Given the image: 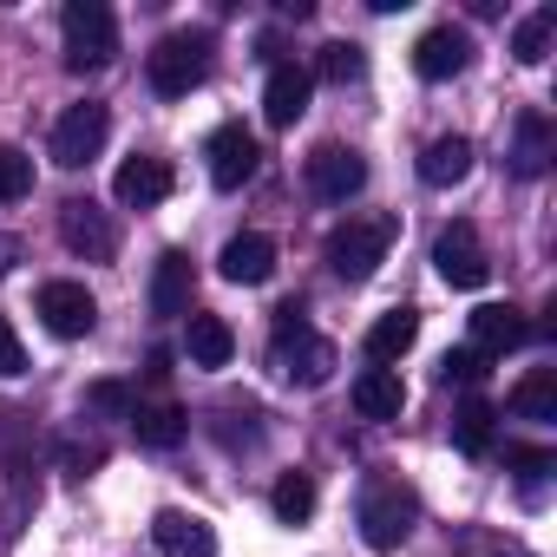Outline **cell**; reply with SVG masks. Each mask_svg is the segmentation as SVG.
Here are the masks:
<instances>
[{"label":"cell","instance_id":"cell-1","mask_svg":"<svg viewBox=\"0 0 557 557\" xmlns=\"http://www.w3.org/2000/svg\"><path fill=\"white\" fill-rule=\"evenodd\" d=\"M269 368L296 381V387H322L335 374V342H322L309 329V315L289 302V309H275V335H269Z\"/></svg>","mask_w":557,"mask_h":557},{"label":"cell","instance_id":"cell-2","mask_svg":"<svg viewBox=\"0 0 557 557\" xmlns=\"http://www.w3.org/2000/svg\"><path fill=\"white\" fill-rule=\"evenodd\" d=\"M210 60H216V40H210L203 27L164 34V40L151 47V60H145V73H151V92H158V99H190V92L210 79Z\"/></svg>","mask_w":557,"mask_h":557},{"label":"cell","instance_id":"cell-3","mask_svg":"<svg viewBox=\"0 0 557 557\" xmlns=\"http://www.w3.org/2000/svg\"><path fill=\"white\" fill-rule=\"evenodd\" d=\"M355 524H361L368 550H400L413 537V524H420V498L400 479H374L361 492V505H355Z\"/></svg>","mask_w":557,"mask_h":557},{"label":"cell","instance_id":"cell-4","mask_svg":"<svg viewBox=\"0 0 557 557\" xmlns=\"http://www.w3.org/2000/svg\"><path fill=\"white\" fill-rule=\"evenodd\" d=\"M60 34H66V66L73 73H99L119 53V21H112L106 0H66Z\"/></svg>","mask_w":557,"mask_h":557},{"label":"cell","instance_id":"cell-5","mask_svg":"<svg viewBox=\"0 0 557 557\" xmlns=\"http://www.w3.org/2000/svg\"><path fill=\"white\" fill-rule=\"evenodd\" d=\"M387 243H394V216H355V223L329 230L322 256H329V269L342 283H368V275L387 262Z\"/></svg>","mask_w":557,"mask_h":557},{"label":"cell","instance_id":"cell-6","mask_svg":"<svg viewBox=\"0 0 557 557\" xmlns=\"http://www.w3.org/2000/svg\"><path fill=\"white\" fill-rule=\"evenodd\" d=\"M106 138H112V112H106L99 99H79V106H66L60 125H53V164L79 171V164H92V158L106 151Z\"/></svg>","mask_w":557,"mask_h":557},{"label":"cell","instance_id":"cell-7","mask_svg":"<svg viewBox=\"0 0 557 557\" xmlns=\"http://www.w3.org/2000/svg\"><path fill=\"white\" fill-rule=\"evenodd\" d=\"M60 243H66L73 256H86V262H112V256H119V223H112V210H99L92 197H66V203H60Z\"/></svg>","mask_w":557,"mask_h":557},{"label":"cell","instance_id":"cell-8","mask_svg":"<svg viewBox=\"0 0 557 557\" xmlns=\"http://www.w3.org/2000/svg\"><path fill=\"white\" fill-rule=\"evenodd\" d=\"M433 269H440V283H453V289H485L492 262H485L479 230H472V223H446L440 243H433Z\"/></svg>","mask_w":557,"mask_h":557},{"label":"cell","instance_id":"cell-9","mask_svg":"<svg viewBox=\"0 0 557 557\" xmlns=\"http://www.w3.org/2000/svg\"><path fill=\"white\" fill-rule=\"evenodd\" d=\"M368 184V158L355 151V145H315V158H309V190L322 197V203H348L355 190Z\"/></svg>","mask_w":557,"mask_h":557},{"label":"cell","instance_id":"cell-10","mask_svg":"<svg viewBox=\"0 0 557 557\" xmlns=\"http://www.w3.org/2000/svg\"><path fill=\"white\" fill-rule=\"evenodd\" d=\"M203 158H210V184L216 190H243L256 177V164H262V151H256V138L243 125H216L210 145H203Z\"/></svg>","mask_w":557,"mask_h":557},{"label":"cell","instance_id":"cell-11","mask_svg":"<svg viewBox=\"0 0 557 557\" xmlns=\"http://www.w3.org/2000/svg\"><path fill=\"white\" fill-rule=\"evenodd\" d=\"M309 92H315V73H309V66L275 60V66H269V86H262V119H269L275 132H289V125L309 112Z\"/></svg>","mask_w":557,"mask_h":557},{"label":"cell","instance_id":"cell-12","mask_svg":"<svg viewBox=\"0 0 557 557\" xmlns=\"http://www.w3.org/2000/svg\"><path fill=\"white\" fill-rule=\"evenodd\" d=\"M171 190H177V171H171L164 158H151V151L125 158V164H119V177H112V197H119V203H132V210H151V203H164Z\"/></svg>","mask_w":557,"mask_h":557},{"label":"cell","instance_id":"cell-13","mask_svg":"<svg viewBox=\"0 0 557 557\" xmlns=\"http://www.w3.org/2000/svg\"><path fill=\"white\" fill-rule=\"evenodd\" d=\"M40 322H47L60 342H79V335H92L99 302L86 296V283H47V289H40Z\"/></svg>","mask_w":557,"mask_h":557},{"label":"cell","instance_id":"cell-14","mask_svg":"<svg viewBox=\"0 0 557 557\" xmlns=\"http://www.w3.org/2000/svg\"><path fill=\"white\" fill-rule=\"evenodd\" d=\"M472 60V34L466 27H426L420 47H413V73L420 79H459Z\"/></svg>","mask_w":557,"mask_h":557},{"label":"cell","instance_id":"cell-15","mask_svg":"<svg viewBox=\"0 0 557 557\" xmlns=\"http://www.w3.org/2000/svg\"><path fill=\"white\" fill-rule=\"evenodd\" d=\"M216 269H223V283L256 289V283H269V275H275V243H269L262 230H243V236H230V243H223Z\"/></svg>","mask_w":557,"mask_h":557},{"label":"cell","instance_id":"cell-16","mask_svg":"<svg viewBox=\"0 0 557 557\" xmlns=\"http://www.w3.org/2000/svg\"><path fill=\"white\" fill-rule=\"evenodd\" d=\"M550 158H557V132H550V119H544L537 106H524L518 125H511V171H518V177H544Z\"/></svg>","mask_w":557,"mask_h":557},{"label":"cell","instance_id":"cell-17","mask_svg":"<svg viewBox=\"0 0 557 557\" xmlns=\"http://www.w3.org/2000/svg\"><path fill=\"white\" fill-rule=\"evenodd\" d=\"M524 342H531V322H524L511 302L472 309V348H479V355H511V348H524Z\"/></svg>","mask_w":557,"mask_h":557},{"label":"cell","instance_id":"cell-18","mask_svg":"<svg viewBox=\"0 0 557 557\" xmlns=\"http://www.w3.org/2000/svg\"><path fill=\"white\" fill-rule=\"evenodd\" d=\"M151 537H158L164 557H216V531L197 511H158L151 518Z\"/></svg>","mask_w":557,"mask_h":557},{"label":"cell","instance_id":"cell-19","mask_svg":"<svg viewBox=\"0 0 557 557\" xmlns=\"http://www.w3.org/2000/svg\"><path fill=\"white\" fill-rule=\"evenodd\" d=\"M190 289H197L190 256L184 249H164L158 269H151V315H190Z\"/></svg>","mask_w":557,"mask_h":557},{"label":"cell","instance_id":"cell-20","mask_svg":"<svg viewBox=\"0 0 557 557\" xmlns=\"http://www.w3.org/2000/svg\"><path fill=\"white\" fill-rule=\"evenodd\" d=\"M466 177H472V138L446 132V138H433V145L420 151V184L453 190V184H466Z\"/></svg>","mask_w":557,"mask_h":557},{"label":"cell","instance_id":"cell-21","mask_svg":"<svg viewBox=\"0 0 557 557\" xmlns=\"http://www.w3.org/2000/svg\"><path fill=\"white\" fill-rule=\"evenodd\" d=\"M132 433H138V446L171 453V446L190 433V413H184V407H171V400H138V407H132Z\"/></svg>","mask_w":557,"mask_h":557},{"label":"cell","instance_id":"cell-22","mask_svg":"<svg viewBox=\"0 0 557 557\" xmlns=\"http://www.w3.org/2000/svg\"><path fill=\"white\" fill-rule=\"evenodd\" d=\"M400 407H407V387H400L394 368L355 374V413H361V420H400Z\"/></svg>","mask_w":557,"mask_h":557},{"label":"cell","instance_id":"cell-23","mask_svg":"<svg viewBox=\"0 0 557 557\" xmlns=\"http://www.w3.org/2000/svg\"><path fill=\"white\" fill-rule=\"evenodd\" d=\"M413 335H420V315H413V309H387V315L368 329V361H374V368L400 361V355L413 348Z\"/></svg>","mask_w":557,"mask_h":557},{"label":"cell","instance_id":"cell-24","mask_svg":"<svg viewBox=\"0 0 557 557\" xmlns=\"http://www.w3.org/2000/svg\"><path fill=\"white\" fill-rule=\"evenodd\" d=\"M190 368H230V355H236V335H230V322L223 315H190Z\"/></svg>","mask_w":557,"mask_h":557},{"label":"cell","instance_id":"cell-25","mask_svg":"<svg viewBox=\"0 0 557 557\" xmlns=\"http://www.w3.org/2000/svg\"><path fill=\"white\" fill-rule=\"evenodd\" d=\"M550 40H557V8H537L511 27V60L518 66H544L550 60Z\"/></svg>","mask_w":557,"mask_h":557},{"label":"cell","instance_id":"cell-26","mask_svg":"<svg viewBox=\"0 0 557 557\" xmlns=\"http://www.w3.org/2000/svg\"><path fill=\"white\" fill-rule=\"evenodd\" d=\"M511 413L518 420H557V368H531L518 387H511Z\"/></svg>","mask_w":557,"mask_h":557},{"label":"cell","instance_id":"cell-27","mask_svg":"<svg viewBox=\"0 0 557 557\" xmlns=\"http://www.w3.org/2000/svg\"><path fill=\"white\" fill-rule=\"evenodd\" d=\"M269 511L283 518V524H309L315 518V479L309 472H283L275 492H269Z\"/></svg>","mask_w":557,"mask_h":557},{"label":"cell","instance_id":"cell-28","mask_svg":"<svg viewBox=\"0 0 557 557\" xmlns=\"http://www.w3.org/2000/svg\"><path fill=\"white\" fill-rule=\"evenodd\" d=\"M492 420H498V413H492V400H479V394H472V400L453 413V446H459V453H472V459H485V453H492Z\"/></svg>","mask_w":557,"mask_h":557},{"label":"cell","instance_id":"cell-29","mask_svg":"<svg viewBox=\"0 0 557 557\" xmlns=\"http://www.w3.org/2000/svg\"><path fill=\"white\" fill-rule=\"evenodd\" d=\"M315 73H322L329 86H348V79H361V73H368V53H361L355 40H329V47H322V60H315Z\"/></svg>","mask_w":557,"mask_h":557},{"label":"cell","instance_id":"cell-30","mask_svg":"<svg viewBox=\"0 0 557 557\" xmlns=\"http://www.w3.org/2000/svg\"><path fill=\"white\" fill-rule=\"evenodd\" d=\"M505 466L518 472V485H524V492H537V485L557 472V453H544V446H511V453H505Z\"/></svg>","mask_w":557,"mask_h":557},{"label":"cell","instance_id":"cell-31","mask_svg":"<svg viewBox=\"0 0 557 557\" xmlns=\"http://www.w3.org/2000/svg\"><path fill=\"white\" fill-rule=\"evenodd\" d=\"M27 190H34V158L14 151V145H0V203H14Z\"/></svg>","mask_w":557,"mask_h":557},{"label":"cell","instance_id":"cell-32","mask_svg":"<svg viewBox=\"0 0 557 557\" xmlns=\"http://www.w3.org/2000/svg\"><path fill=\"white\" fill-rule=\"evenodd\" d=\"M485 374H492V355H479V348H453V355L440 361V381H446V387H453V381H459V387H479Z\"/></svg>","mask_w":557,"mask_h":557},{"label":"cell","instance_id":"cell-33","mask_svg":"<svg viewBox=\"0 0 557 557\" xmlns=\"http://www.w3.org/2000/svg\"><path fill=\"white\" fill-rule=\"evenodd\" d=\"M86 407H92V413H106V420H132L138 394H132L125 381H92V387H86Z\"/></svg>","mask_w":557,"mask_h":557},{"label":"cell","instance_id":"cell-34","mask_svg":"<svg viewBox=\"0 0 557 557\" xmlns=\"http://www.w3.org/2000/svg\"><path fill=\"white\" fill-rule=\"evenodd\" d=\"M14 374H27V348H21V335H14V322L0 315V381H14Z\"/></svg>","mask_w":557,"mask_h":557},{"label":"cell","instance_id":"cell-35","mask_svg":"<svg viewBox=\"0 0 557 557\" xmlns=\"http://www.w3.org/2000/svg\"><path fill=\"white\" fill-rule=\"evenodd\" d=\"M21 262V236H0V275H8Z\"/></svg>","mask_w":557,"mask_h":557},{"label":"cell","instance_id":"cell-36","mask_svg":"<svg viewBox=\"0 0 557 557\" xmlns=\"http://www.w3.org/2000/svg\"><path fill=\"white\" fill-rule=\"evenodd\" d=\"M145 374H151V381H171V348H158V355H151V368H145Z\"/></svg>","mask_w":557,"mask_h":557}]
</instances>
